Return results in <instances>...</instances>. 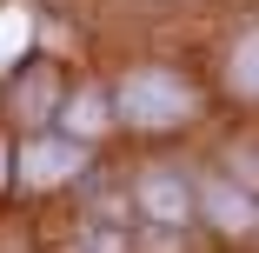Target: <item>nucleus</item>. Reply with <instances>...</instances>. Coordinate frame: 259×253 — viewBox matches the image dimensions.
<instances>
[{
    "instance_id": "2",
    "label": "nucleus",
    "mask_w": 259,
    "mask_h": 253,
    "mask_svg": "<svg viewBox=\"0 0 259 253\" xmlns=\"http://www.w3.org/2000/svg\"><path fill=\"white\" fill-rule=\"evenodd\" d=\"M80 167H87L80 140H33L27 154H20V180H27V187H54V180H73Z\"/></svg>"
},
{
    "instance_id": "7",
    "label": "nucleus",
    "mask_w": 259,
    "mask_h": 253,
    "mask_svg": "<svg viewBox=\"0 0 259 253\" xmlns=\"http://www.w3.org/2000/svg\"><path fill=\"white\" fill-rule=\"evenodd\" d=\"M20 100H27L20 114L40 120V114H47V100H54V74H27V80H20Z\"/></svg>"
},
{
    "instance_id": "6",
    "label": "nucleus",
    "mask_w": 259,
    "mask_h": 253,
    "mask_svg": "<svg viewBox=\"0 0 259 253\" xmlns=\"http://www.w3.org/2000/svg\"><path fill=\"white\" fill-rule=\"evenodd\" d=\"M100 127H107V100H100V93H73V100H67V140H73V133L87 140V133H100Z\"/></svg>"
},
{
    "instance_id": "9",
    "label": "nucleus",
    "mask_w": 259,
    "mask_h": 253,
    "mask_svg": "<svg viewBox=\"0 0 259 253\" xmlns=\"http://www.w3.org/2000/svg\"><path fill=\"white\" fill-rule=\"evenodd\" d=\"M0 187H7V140H0Z\"/></svg>"
},
{
    "instance_id": "3",
    "label": "nucleus",
    "mask_w": 259,
    "mask_h": 253,
    "mask_svg": "<svg viewBox=\"0 0 259 253\" xmlns=\"http://www.w3.org/2000/svg\"><path fill=\"white\" fill-rule=\"evenodd\" d=\"M140 207L160 220V227H173V220H186L193 193H186V180H180V173H146V180H140Z\"/></svg>"
},
{
    "instance_id": "4",
    "label": "nucleus",
    "mask_w": 259,
    "mask_h": 253,
    "mask_svg": "<svg viewBox=\"0 0 259 253\" xmlns=\"http://www.w3.org/2000/svg\"><path fill=\"white\" fill-rule=\"evenodd\" d=\"M199 200H206V213H213V227H220V233H246V227L259 220V213H252V193H246V187H233V180H213Z\"/></svg>"
},
{
    "instance_id": "5",
    "label": "nucleus",
    "mask_w": 259,
    "mask_h": 253,
    "mask_svg": "<svg viewBox=\"0 0 259 253\" xmlns=\"http://www.w3.org/2000/svg\"><path fill=\"white\" fill-rule=\"evenodd\" d=\"M226 80H233V93H252V100H259V33H246V40L233 47Z\"/></svg>"
},
{
    "instance_id": "8",
    "label": "nucleus",
    "mask_w": 259,
    "mask_h": 253,
    "mask_svg": "<svg viewBox=\"0 0 259 253\" xmlns=\"http://www.w3.org/2000/svg\"><path fill=\"white\" fill-rule=\"evenodd\" d=\"M239 160H246V167H239V173H246V187H259V154H239Z\"/></svg>"
},
{
    "instance_id": "1",
    "label": "nucleus",
    "mask_w": 259,
    "mask_h": 253,
    "mask_svg": "<svg viewBox=\"0 0 259 253\" xmlns=\"http://www.w3.org/2000/svg\"><path fill=\"white\" fill-rule=\"evenodd\" d=\"M113 107H120V120H126V127H180V120L199 107V93H193L186 80L160 74V67H140V74H126V80H120Z\"/></svg>"
}]
</instances>
